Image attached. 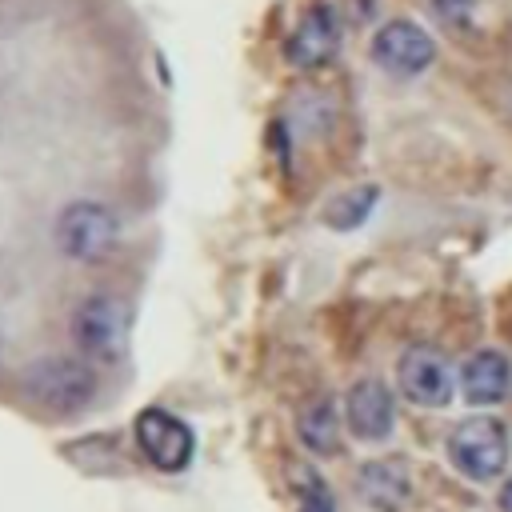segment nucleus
Wrapping results in <instances>:
<instances>
[{"mask_svg": "<svg viewBox=\"0 0 512 512\" xmlns=\"http://www.w3.org/2000/svg\"><path fill=\"white\" fill-rule=\"evenodd\" d=\"M448 460L472 484H492L504 476L512 456V436L500 416H464L448 432Z\"/></svg>", "mask_w": 512, "mask_h": 512, "instance_id": "obj_1", "label": "nucleus"}, {"mask_svg": "<svg viewBox=\"0 0 512 512\" xmlns=\"http://www.w3.org/2000/svg\"><path fill=\"white\" fill-rule=\"evenodd\" d=\"M52 240H56L60 256H68L76 264H96V260H104L116 248V240H120V216L104 200H92V196L68 200L60 208V216H56Z\"/></svg>", "mask_w": 512, "mask_h": 512, "instance_id": "obj_2", "label": "nucleus"}, {"mask_svg": "<svg viewBox=\"0 0 512 512\" xmlns=\"http://www.w3.org/2000/svg\"><path fill=\"white\" fill-rule=\"evenodd\" d=\"M124 304L112 292H92L76 304L72 312V340L84 356L100 360V364H116L124 356Z\"/></svg>", "mask_w": 512, "mask_h": 512, "instance_id": "obj_3", "label": "nucleus"}, {"mask_svg": "<svg viewBox=\"0 0 512 512\" xmlns=\"http://www.w3.org/2000/svg\"><path fill=\"white\" fill-rule=\"evenodd\" d=\"M28 392L52 412H80L96 392V376L80 360L48 356L28 368Z\"/></svg>", "mask_w": 512, "mask_h": 512, "instance_id": "obj_4", "label": "nucleus"}, {"mask_svg": "<svg viewBox=\"0 0 512 512\" xmlns=\"http://www.w3.org/2000/svg\"><path fill=\"white\" fill-rule=\"evenodd\" d=\"M396 384H400V396L412 400L416 408H444L456 392L444 352H436L428 344H416L396 360Z\"/></svg>", "mask_w": 512, "mask_h": 512, "instance_id": "obj_5", "label": "nucleus"}, {"mask_svg": "<svg viewBox=\"0 0 512 512\" xmlns=\"http://www.w3.org/2000/svg\"><path fill=\"white\" fill-rule=\"evenodd\" d=\"M136 448L144 452V460L152 468H160V472H184L188 460H192L196 440H192V428L180 416H172L164 408H144L136 416Z\"/></svg>", "mask_w": 512, "mask_h": 512, "instance_id": "obj_6", "label": "nucleus"}, {"mask_svg": "<svg viewBox=\"0 0 512 512\" xmlns=\"http://www.w3.org/2000/svg\"><path fill=\"white\" fill-rule=\"evenodd\" d=\"M372 60L388 76H420L436 60V40L416 20H388L372 36Z\"/></svg>", "mask_w": 512, "mask_h": 512, "instance_id": "obj_7", "label": "nucleus"}, {"mask_svg": "<svg viewBox=\"0 0 512 512\" xmlns=\"http://www.w3.org/2000/svg\"><path fill=\"white\" fill-rule=\"evenodd\" d=\"M344 424L356 440H388L392 428H396V400H392V388L376 376L368 380H356L348 388V400H344Z\"/></svg>", "mask_w": 512, "mask_h": 512, "instance_id": "obj_8", "label": "nucleus"}, {"mask_svg": "<svg viewBox=\"0 0 512 512\" xmlns=\"http://www.w3.org/2000/svg\"><path fill=\"white\" fill-rule=\"evenodd\" d=\"M336 48H340V20H336L332 4L308 8L296 20V28L288 32V44H284V52L296 68H320L336 56Z\"/></svg>", "mask_w": 512, "mask_h": 512, "instance_id": "obj_9", "label": "nucleus"}, {"mask_svg": "<svg viewBox=\"0 0 512 512\" xmlns=\"http://www.w3.org/2000/svg\"><path fill=\"white\" fill-rule=\"evenodd\" d=\"M460 396L472 408H496L512 396V360L500 348H476L460 368Z\"/></svg>", "mask_w": 512, "mask_h": 512, "instance_id": "obj_10", "label": "nucleus"}, {"mask_svg": "<svg viewBox=\"0 0 512 512\" xmlns=\"http://www.w3.org/2000/svg\"><path fill=\"white\" fill-rule=\"evenodd\" d=\"M356 492L372 512H404L412 500V476L400 460H368L356 472Z\"/></svg>", "mask_w": 512, "mask_h": 512, "instance_id": "obj_11", "label": "nucleus"}, {"mask_svg": "<svg viewBox=\"0 0 512 512\" xmlns=\"http://www.w3.org/2000/svg\"><path fill=\"white\" fill-rule=\"evenodd\" d=\"M296 436L312 456H332L340 448V412H336L332 396H316L312 404L300 408Z\"/></svg>", "mask_w": 512, "mask_h": 512, "instance_id": "obj_12", "label": "nucleus"}, {"mask_svg": "<svg viewBox=\"0 0 512 512\" xmlns=\"http://www.w3.org/2000/svg\"><path fill=\"white\" fill-rule=\"evenodd\" d=\"M376 200H380V188H376V184L348 188V192H340V196H336V200L324 208V220H328V228H340V232L360 228V224L372 216Z\"/></svg>", "mask_w": 512, "mask_h": 512, "instance_id": "obj_13", "label": "nucleus"}, {"mask_svg": "<svg viewBox=\"0 0 512 512\" xmlns=\"http://www.w3.org/2000/svg\"><path fill=\"white\" fill-rule=\"evenodd\" d=\"M296 496H300V512H336L328 484L312 468H296Z\"/></svg>", "mask_w": 512, "mask_h": 512, "instance_id": "obj_14", "label": "nucleus"}, {"mask_svg": "<svg viewBox=\"0 0 512 512\" xmlns=\"http://www.w3.org/2000/svg\"><path fill=\"white\" fill-rule=\"evenodd\" d=\"M432 12H436L444 24L460 28V24L468 20V12H472V0H432Z\"/></svg>", "mask_w": 512, "mask_h": 512, "instance_id": "obj_15", "label": "nucleus"}, {"mask_svg": "<svg viewBox=\"0 0 512 512\" xmlns=\"http://www.w3.org/2000/svg\"><path fill=\"white\" fill-rule=\"evenodd\" d=\"M500 512H512V476L500 484Z\"/></svg>", "mask_w": 512, "mask_h": 512, "instance_id": "obj_16", "label": "nucleus"}]
</instances>
